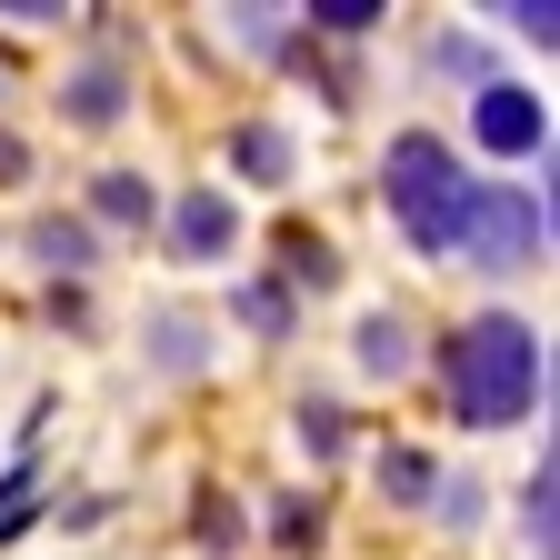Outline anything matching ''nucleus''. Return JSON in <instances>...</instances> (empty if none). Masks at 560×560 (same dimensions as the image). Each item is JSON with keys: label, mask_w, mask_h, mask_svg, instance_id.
I'll list each match as a JSON object with an SVG mask.
<instances>
[{"label": "nucleus", "mask_w": 560, "mask_h": 560, "mask_svg": "<svg viewBox=\"0 0 560 560\" xmlns=\"http://www.w3.org/2000/svg\"><path fill=\"white\" fill-rule=\"evenodd\" d=\"M441 381H451V420H470V431H511V420H530V400H540V330L521 311L460 320L451 350H441Z\"/></svg>", "instance_id": "obj_1"}, {"label": "nucleus", "mask_w": 560, "mask_h": 560, "mask_svg": "<svg viewBox=\"0 0 560 560\" xmlns=\"http://www.w3.org/2000/svg\"><path fill=\"white\" fill-rule=\"evenodd\" d=\"M381 200H390V221L410 231V250L451 260V241H460V200H470L460 151H451L441 130H400L390 151H381Z\"/></svg>", "instance_id": "obj_2"}, {"label": "nucleus", "mask_w": 560, "mask_h": 560, "mask_svg": "<svg viewBox=\"0 0 560 560\" xmlns=\"http://www.w3.org/2000/svg\"><path fill=\"white\" fill-rule=\"evenodd\" d=\"M451 250H460L470 270H521V260H540V250H550V200L521 190V180H470Z\"/></svg>", "instance_id": "obj_3"}, {"label": "nucleus", "mask_w": 560, "mask_h": 560, "mask_svg": "<svg viewBox=\"0 0 560 560\" xmlns=\"http://www.w3.org/2000/svg\"><path fill=\"white\" fill-rule=\"evenodd\" d=\"M470 140H480L490 161H530V151H550V110H540V91L490 81V91L470 101Z\"/></svg>", "instance_id": "obj_4"}, {"label": "nucleus", "mask_w": 560, "mask_h": 560, "mask_svg": "<svg viewBox=\"0 0 560 560\" xmlns=\"http://www.w3.org/2000/svg\"><path fill=\"white\" fill-rule=\"evenodd\" d=\"M231 241H241V210L210 190V180H200V190H180V210H171V250L200 270V260H221Z\"/></svg>", "instance_id": "obj_5"}, {"label": "nucleus", "mask_w": 560, "mask_h": 560, "mask_svg": "<svg viewBox=\"0 0 560 560\" xmlns=\"http://www.w3.org/2000/svg\"><path fill=\"white\" fill-rule=\"evenodd\" d=\"M120 110H130V70H120V60H81V70L60 81V120H70V130H110Z\"/></svg>", "instance_id": "obj_6"}, {"label": "nucleus", "mask_w": 560, "mask_h": 560, "mask_svg": "<svg viewBox=\"0 0 560 560\" xmlns=\"http://www.w3.org/2000/svg\"><path fill=\"white\" fill-rule=\"evenodd\" d=\"M31 260L50 270V291H60V280H91V270H101V231L50 210V221H31Z\"/></svg>", "instance_id": "obj_7"}, {"label": "nucleus", "mask_w": 560, "mask_h": 560, "mask_svg": "<svg viewBox=\"0 0 560 560\" xmlns=\"http://www.w3.org/2000/svg\"><path fill=\"white\" fill-rule=\"evenodd\" d=\"M151 210H161V190L140 171H101L91 180V221H110V231H151Z\"/></svg>", "instance_id": "obj_8"}, {"label": "nucleus", "mask_w": 560, "mask_h": 560, "mask_svg": "<svg viewBox=\"0 0 560 560\" xmlns=\"http://www.w3.org/2000/svg\"><path fill=\"white\" fill-rule=\"evenodd\" d=\"M350 361H361L371 381H400V371H410V320H400V311H371L361 330H350Z\"/></svg>", "instance_id": "obj_9"}, {"label": "nucleus", "mask_w": 560, "mask_h": 560, "mask_svg": "<svg viewBox=\"0 0 560 560\" xmlns=\"http://www.w3.org/2000/svg\"><path fill=\"white\" fill-rule=\"evenodd\" d=\"M381 490H390L400 511H420V501H431V490H441V460L400 441V451H381Z\"/></svg>", "instance_id": "obj_10"}, {"label": "nucleus", "mask_w": 560, "mask_h": 560, "mask_svg": "<svg viewBox=\"0 0 560 560\" xmlns=\"http://www.w3.org/2000/svg\"><path fill=\"white\" fill-rule=\"evenodd\" d=\"M231 161H241L250 180H291V140H280L270 120H241V130H231Z\"/></svg>", "instance_id": "obj_11"}, {"label": "nucleus", "mask_w": 560, "mask_h": 560, "mask_svg": "<svg viewBox=\"0 0 560 560\" xmlns=\"http://www.w3.org/2000/svg\"><path fill=\"white\" fill-rule=\"evenodd\" d=\"M280 270H291V280H301V291H330V280H340V260H330V241H320V231H301V221H291V231H280Z\"/></svg>", "instance_id": "obj_12"}, {"label": "nucleus", "mask_w": 560, "mask_h": 560, "mask_svg": "<svg viewBox=\"0 0 560 560\" xmlns=\"http://www.w3.org/2000/svg\"><path fill=\"white\" fill-rule=\"evenodd\" d=\"M550 490H560V470H550V451H540V470H530V490H521V530H530L540 560H550Z\"/></svg>", "instance_id": "obj_13"}, {"label": "nucleus", "mask_w": 560, "mask_h": 560, "mask_svg": "<svg viewBox=\"0 0 560 560\" xmlns=\"http://www.w3.org/2000/svg\"><path fill=\"white\" fill-rule=\"evenodd\" d=\"M301 21H311V31H330V40H361V31L381 21V0H311Z\"/></svg>", "instance_id": "obj_14"}, {"label": "nucleus", "mask_w": 560, "mask_h": 560, "mask_svg": "<svg viewBox=\"0 0 560 560\" xmlns=\"http://www.w3.org/2000/svg\"><path fill=\"white\" fill-rule=\"evenodd\" d=\"M241 320L270 330V340H291V291H280V280H250V291H241Z\"/></svg>", "instance_id": "obj_15"}, {"label": "nucleus", "mask_w": 560, "mask_h": 560, "mask_svg": "<svg viewBox=\"0 0 560 560\" xmlns=\"http://www.w3.org/2000/svg\"><path fill=\"white\" fill-rule=\"evenodd\" d=\"M270 540H280V550H311V540H320V501H280V511H270Z\"/></svg>", "instance_id": "obj_16"}, {"label": "nucleus", "mask_w": 560, "mask_h": 560, "mask_svg": "<svg viewBox=\"0 0 560 560\" xmlns=\"http://www.w3.org/2000/svg\"><path fill=\"white\" fill-rule=\"evenodd\" d=\"M431 511H441L451 530H470V521H480V480H441V490H431Z\"/></svg>", "instance_id": "obj_17"}, {"label": "nucleus", "mask_w": 560, "mask_h": 560, "mask_svg": "<svg viewBox=\"0 0 560 560\" xmlns=\"http://www.w3.org/2000/svg\"><path fill=\"white\" fill-rule=\"evenodd\" d=\"M161 371H200V320H161Z\"/></svg>", "instance_id": "obj_18"}, {"label": "nucleus", "mask_w": 560, "mask_h": 560, "mask_svg": "<svg viewBox=\"0 0 560 560\" xmlns=\"http://www.w3.org/2000/svg\"><path fill=\"white\" fill-rule=\"evenodd\" d=\"M301 441H311V460H340V410H330V400L301 410Z\"/></svg>", "instance_id": "obj_19"}, {"label": "nucleus", "mask_w": 560, "mask_h": 560, "mask_svg": "<svg viewBox=\"0 0 560 560\" xmlns=\"http://www.w3.org/2000/svg\"><path fill=\"white\" fill-rule=\"evenodd\" d=\"M190 530H200L210 550H231V540H241V511L221 501V490H210V501H200V521H190Z\"/></svg>", "instance_id": "obj_20"}, {"label": "nucleus", "mask_w": 560, "mask_h": 560, "mask_svg": "<svg viewBox=\"0 0 560 560\" xmlns=\"http://www.w3.org/2000/svg\"><path fill=\"white\" fill-rule=\"evenodd\" d=\"M501 21H511L521 40H540V50H550V21H560V11H550V0H521V11H501Z\"/></svg>", "instance_id": "obj_21"}, {"label": "nucleus", "mask_w": 560, "mask_h": 560, "mask_svg": "<svg viewBox=\"0 0 560 560\" xmlns=\"http://www.w3.org/2000/svg\"><path fill=\"white\" fill-rule=\"evenodd\" d=\"M21 180H31V140L0 130V190H21Z\"/></svg>", "instance_id": "obj_22"}, {"label": "nucleus", "mask_w": 560, "mask_h": 560, "mask_svg": "<svg viewBox=\"0 0 560 560\" xmlns=\"http://www.w3.org/2000/svg\"><path fill=\"white\" fill-rule=\"evenodd\" d=\"M431 60H441V70H470V81H480V70H490V60H480V40H441Z\"/></svg>", "instance_id": "obj_23"}]
</instances>
